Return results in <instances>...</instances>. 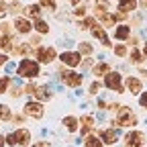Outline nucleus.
Returning a JSON list of instances; mask_svg holds the SVG:
<instances>
[{
  "instance_id": "obj_29",
  "label": "nucleus",
  "mask_w": 147,
  "mask_h": 147,
  "mask_svg": "<svg viewBox=\"0 0 147 147\" xmlns=\"http://www.w3.org/2000/svg\"><path fill=\"white\" fill-rule=\"evenodd\" d=\"M41 4H43L45 8H49V10H55V8H57V6H55V2H53V0H41Z\"/></svg>"
},
{
  "instance_id": "obj_22",
  "label": "nucleus",
  "mask_w": 147,
  "mask_h": 147,
  "mask_svg": "<svg viewBox=\"0 0 147 147\" xmlns=\"http://www.w3.org/2000/svg\"><path fill=\"white\" fill-rule=\"evenodd\" d=\"M35 96H37V98H41V100H47L51 94L47 92V88H35Z\"/></svg>"
},
{
  "instance_id": "obj_7",
  "label": "nucleus",
  "mask_w": 147,
  "mask_h": 147,
  "mask_svg": "<svg viewBox=\"0 0 147 147\" xmlns=\"http://www.w3.org/2000/svg\"><path fill=\"white\" fill-rule=\"evenodd\" d=\"M25 113L33 119H41L43 117V106L39 102H27L25 104Z\"/></svg>"
},
{
  "instance_id": "obj_21",
  "label": "nucleus",
  "mask_w": 147,
  "mask_h": 147,
  "mask_svg": "<svg viewBox=\"0 0 147 147\" xmlns=\"http://www.w3.org/2000/svg\"><path fill=\"white\" fill-rule=\"evenodd\" d=\"M129 59H131L133 63H141V61H143L145 57H143V53H141V51H137V49H133V51H131V57H129Z\"/></svg>"
},
{
  "instance_id": "obj_9",
  "label": "nucleus",
  "mask_w": 147,
  "mask_h": 147,
  "mask_svg": "<svg viewBox=\"0 0 147 147\" xmlns=\"http://www.w3.org/2000/svg\"><path fill=\"white\" fill-rule=\"evenodd\" d=\"M61 61H63V63H67V65H71V67H76V65H80L82 57H80V53H74V51H65V53L61 55Z\"/></svg>"
},
{
  "instance_id": "obj_31",
  "label": "nucleus",
  "mask_w": 147,
  "mask_h": 147,
  "mask_svg": "<svg viewBox=\"0 0 147 147\" xmlns=\"http://www.w3.org/2000/svg\"><path fill=\"white\" fill-rule=\"evenodd\" d=\"M74 12H76L78 16H84V14H86V6H84V4H80V6H76V10H74Z\"/></svg>"
},
{
  "instance_id": "obj_25",
  "label": "nucleus",
  "mask_w": 147,
  "mask_h": 147,
  "mask_svg": "<svg viewBox=\"0 0 147 147\" xmlns=\"http://www.w3.org/2000/svg\"><path fill=\"white\" fill-rule=\"evenodd\" d=\"M35 29L39 31V33H49V25H47L45 21H37V23H35Z\"/></svg>"
},
{
  "instance_id": "obj_35",
  "label": "nucleus",
  "mask_w": 147,
  "mask_h": 147,
  "mask_svg": "<svg viewBox=\"0 0 147 147\" xmlns=\"http://www.w3.org/2000/svg\"><path fill=\"white\" fill-rule=\"evenodd\" d=\"M25 92H29V94H35V86H33V84H29V86L25 88Z\"/></svg>"
},
{
  "instance_id": "obj_1",
  "label": "nucleus",
  "mask_w": 147,
  "mask_h": 147,
  "mask_svg": "<svg viewBox=\"0 0 147 147\" xmlns=\"http://www.w3.org/2000/svg\"><path fill=\"white\" fill-rule=\"evenodd\" d=\"M18 74L23 78H35V76H39V65L33 59H23L18 63Z\"/></svg>"
},
{
  "instance_id": "obj_15",
  "label": "nucleus",
  "mask_w": 147,
  "mask_h": 147,
  "mask_svg": "<svg viewBox=\"0 0 147 147\" xmlns=\"http://www.w3.org/2000/svg\"><path fill=\"white\" fill-rule=\"evenodd\" d=\"M100 137H102L104 143H110V145H113V143L117 141V131H115V129H104V131L100 133Z\"/></svg>"
},
{
  "instance_id": "obj_40",
  "label": "nucleus",
  "mask_w": 147,
  "mask_h": 147,
  "mask_svg": "<svg viewBox=\"0 0 147 147\" xmlns=\"http://www.w3.org/2000/svg\"><path fill=\"white\" fill-rule=\"evenodd\" d=\"M143 53H145V55H147V43H145V45H143Z\"/></svg>"
},
{
  "instance_id": "obj_17",
  "label": "nucleus",
  "mask_w": 147,
  "mask_h": 147,
  "mask_svg": "<svg viewBox=\"0 0 147 147\" xmlns=\"http://www.w3.org/2000/svg\"><path fill=\"white\" fill-rule=\"evenodd\" d=\"M108 71H110V65H108V63H104V61H102V63H98L94 69H92V74H94L96 78H100V76H106Z\"/></svg>"
},
{
  "instance_id": "obj_41",
  "label": "nucleus",
  "mask_w": 147,
  "mask_h": 147,
  "mask_svg": "<svg viewBox=\"0 0 147 147\" xmlns=\"http://www.w3.org/2000/svg\"><path fill=\"white\" fill-rule=\"evenodd\" d=\"M69 2H71V4H76V2H78V0H69Z\"/></svg>"
},
{
  "instance_id": "obj_37",
  "label": "nucleus",
  "mask_w": 147,
  "mask_h": 147,
  "mask_svg": "<svg viewBox=\"0 0 147 147\" xmlns=\"http://www.w3.org/2000/svg\"><path fill=\"white\" fill-rule=\"evenodd\" d=\"M6 63V55H0V65H4Z\"/></svg>"
},
{
  "instance_id": "obj_8",
  "label": "nucleus",
  "mask_w": 147,
  "mask_h": 147,
  "mask_svg": "<svg viewBox=\"0 0 147 147\" xmlns=\"http://www.w3.org/2000/svg\"><path fill=\"white\" fill-rule=\"evenodd\" d=\"M37 57L43 63H49L55 59V49L53 47H41V49H37Z\"/></svg>"
},
{
  "instance_id": "obj_36",
  "label": "nucleus",
  "mask_w": 147,
  "mask_h": 147,
  "mask_svg": "<svg viewBox=\"0 0 147 147\" xmlns=\"http://www.w3.org/2000/svg\"><path fill=\"white\" fill-rule=\"evenodd\" d=\"M33 147H49V143L47 141H41V143H35Z\"/></svg>"
},
{
  "instance_id": "obj_16",
  "label": "nucleus",
  "mask_w": 147,
  "mask_h": 147,
  "mask_svg": "<svg viewBox=\"0 0 147 147\" xmlns=\"http://www.w3.org/2000/svg\"><path fill=\"white\" fill-rule=\"evenodd\" d=\"M14 29H16L18 33H29V31H31V23L27 21V18H16Z\"/></svg>"
},
{
  "instance_id": "obj_11",
  "label": "nucleus",
  "mask_w": 147,
  "mask_h": 147,
  "mask_svg": "<svg viewBox=\"0 0 147 147\" xmlns=\"http://www.w3.org/2000/svg\"><path fill=\"white\" fill-rule=\"evenodd\" d=\"M125 84H127V90L131 92V94H139V90L143 88V86H141V80H139V78H131V76L127 78Z\"/></svg>"
},
{
  "instance_id": "obj_19",
  "label": "nucleus",
  "mask_w": 147,
  "mask_h": 147,
  "mask_svg": "<svg viewBox=\"0 0 147 147\" xmlns=\"http://www.w3.org/2000/svg\"><path fill=\"white\" fill-rule=\"evenodd\" d=\"M63 123H65V127H67V131H71V133L78 131V119H76V117H65Z\"/></svg>"
},
{
  "instance_id": "obj_3",
  "label": "nucleus",
  "mask_w": 147,
  "mask_h": 147,
  "mask_svg": "<svg viewBox=\"0 0 147 147\" xmlns=\"http://www.w3.org/2000/svg\"><path fill=\"white\" fill-rule=\"evenodd\" d=\"M29 137H31V133L27 131V129H21V131L10 133V135L6 137V143H8V145H27V143H29Z\"/></svg>"
},
{
  "instance_id": "obj_13",
  "label": "nucleus",
  "mask_w": 147,
  "mask_h": 147,
  "mask_svg": "<svg viewBox=\"0 0 147 147\" xmlns=\"http://www.w3.org/2000/svg\"><path fill=\"white\" fill-rule=\"evenodd\" d=\"M92 35H94L96 39H100V41H102V45L110 47V41H108V37H106V33H104V29H102V27H92Z\"/></svg>"
},
{
  "instance_id": "obj_18",
  "label": "nucleus",
  "mask_w": 147,
  "mask_h": 147,
  "mask_svg": "<svg viewBox=\"0 0 147 147\" xmlns=\"http://www.w3.org/2000/svg\"><path fill=\"white\" fill-rule=\"evenodd\" d=\"M80 123H82V135H86L90 129H94V119L92 117H82Z\"/></svg>"
},
{
  "instance_id": "obj_4",
  "label": "nucleus",
  "mask_w": 147,
  "mask_h": 147,
  "mask_svg": "<svg viewBox=\"0 0 147 147\" xmlns=\"http://www.w3.org/2000/svg\"><path fill=\"white\" fill-rule=\"evenodd\" d=\"M104 84H106L108 90L123 92V78H121V74H117V71H108L106 78H104Z\"/></svg>"
},
{
  "instance_id": "obj_6",
  "label": "nucleus",
  "mask_w": 147,
  "mask_h": 147,
  "mask_svg": "<svg viewBox=\"0 0 147 147\" xmlns=\"http://www.w3.org/2000/svg\"><path fill=\"white\" fill-rule=\"evenodd\" d=\"M143 143H145V137L139 131H131L125 137V147H143Z\"/></svg>"
},
{
  "instance_id": "obj_27",
  "label": "nucleus",
  "mask_w": 147,
  "mask_h": 147,
  "mask_svg": "<svg viewBox=\"0 0 147 147\" xmlns=\"http://www.w3.org/2000/svg\"><path fill=\"white\" fill-rule=\"evenodd\" d=\"M39 6H35V4H31V6H27V14H31V16H39Z\"/></svg>"
},
{
  "instance_id": "obj_34",
  "label": "nucleus",
  "mask_w": 147,
  "mask_h": 147,
  "mask_svg": "<svg viewBox=\"0 0 147 147\" xmlns=\"http://www.w3.org/2000/svg\"><path fill=\"white\" fill-rule=\"evenodd\" d=\"M139 102H141V106H143V108H147V92H143V94H141Z\"/></svg>"
},
{
  "instance_id": "obj_32",
  "label": "nucleus",
  "mask_w": 147,
  "mask_h": 147,
  "mask_svg": "<svg viewBox=\"0 0 147 147\" xmlns=\"http://www.w3.org/2000/svg\"><path fill=\"white\" fill-rule=\"evenodd\" d=\"M92 25H94V18H86L82 23V29H92Z\"/></svg>"
},
{
  "instance_id": "obj_26",
  "label": "nucleus",
  "mask_w": 147,
  "mask_h": 147,
  "mask_svg": "<svg viewBox=\"0 0 147 147\" xmlns=\"http://www.w3.org/2000/svg\"><path fill=\"white\" fill-rule=\"evenodd\" d=\"M78 49H80V53H84V55H90V53H92V45H90V43H80Z\"/></svg>"
},
{
  "instance_id": "obj_28",
  "label": "nucleus",
  "mask_w": 147,
  "mask_h": 147,
  "mask_svg": "<svg viewBox=\"0 0 147 147\" xmlns=\"http://www.w3.org/2000/svg\"><path fill=\"white\" fill-rule=\"evenodd\" d=\"M115 53L119 55V57H125V55H127V47L125 45H117L115 47Z\"/></svg>"
},
{
  "instance_id": "obj_23",
  "label": "nucleus",
  "mask_w": 147,
  "mask_h": 147,
  "mask_svg": "<svg viewBox=\"0 0 147 147\" xmlns=\"http://www.w3.org/2000/svg\"><path fill=\"white\" fill-rule=\"evenodd\" d=\"M84 145H86V147H102V141H100L98 137H88Z\"/></svg>"
},
{
  "instance_id": "obj_12",
  "label": "nucleus",
  "mask_w": 147,
  "mask_h": 147,
  "mask_svg": "<svg viewBox=\"0 0 147 147\" xmlns=\"http://www.w3.org/2000/svg\"><path fill=\"white\" fill-rule=\"evenodd\" d=\"M96 16L100 18V23L104 27H115V23H117L115 14H108V12H96Z\"/></svg>"
},
{
  "instance_id": "obj_24",
  "label": "nucleus",
  "mask_w": 147,
  "mask_h": 147,
  "mask_svg": "<svg viewBox=\"0 0 147 147\" xmlns=\"http://www.w3.org/2000/svg\"><path fill=\"white\" fill-rule=\"evenodd\" d=\"M0 119H2V121H8L10 119V110H8L6 104H0Z\"/></svg>"
},
{
  "instance_id": "obj_30",
  "label": "nucleus",
  "mask_w": 147,
  "mask_h": 147,
  "mask_svg": "<svg viewBox=\"0 0 147 147\" xmlns=\"http://www.w3.org/2000/svg\"><path fill=\"white\" fill-rule=\"evenodd\" d=\"M6 86H8V78H2V80H0V94L6 92Z\"/></svg>"
},
{
  "instance_id": "obj_39",
  "label": "nucleus",
  "mask_w": 147,
  "mask_h": 147,
  "mask_svg": "<svg viewBox=\"0 0 147 147\" xmlns=\"http://www.w3.org/2000/svg\"><path fill=\"white\" fill-rule=\"evenodd\" d=\"M141 6H143V8H147V0H141Z\"/></svg>"
},
{
  "instance_id": "obj_10",
  "label": "nucleus",
  "mask_w": 147,
  "mask_h": 147,
  "mask_svg": "<svg viewBox=\"0 0 147 147\" xmlns=\"http://www.w3.org/2000/svg\"><path fill=\"white\" fill-rule=\"evenodd\" d=\"M115 37H117L119 41L129 39V37H131V25H119V27L115 29Z\"/></svg>"
},
{
  "instance_id": "obj_14",
  "label": "nucleus",
  "mask_w": 147,
  "mask_h": 147,
  "mask_svg": "<svg viewBox=\"0 0 147 147\" xmlns=\"http://www.w3.org/2000/svg\"><path fill=\"white\" fill-rule=\"evenodd\" d=\"M119 8L121 12H131L137 8V0H119Z\"/></svg>"
},
{
  "instance_id": "obj_2",
  "label": "nucleus",
  "mask_w": 147,
  "mask_h": 147,
  "mask_svg": "<svg viewBox=\"0 0 147 147\" xmlns=\"http://www.w3.org/2000/svg\"><path fill=\"white\" fill-rule=\"evenodd\" d=\"M117 125L119 127H133V125H137V117L131 113V108L121 106L119 108V117H117Z\"/></svg>"
},
{
  "instance_id": "obj_38",
  "label": "nucleus",
  "mask_w": 147,
  "mask_h": 147,
  "mask_svg": "<svg viewBox=\"0 0 147 147\" xmlns=\"http://www.w3.org/2000/svg\"><path fill=\"white\" fill-rule=\"evenodd\" d=\"M4 145H6V139H4V137H0V147H4Z\"/></svg>"
},
{
  "instance_id": "obj_33",
  "label": "nucleus",
  "mask_w": 147,
  "mask_h": 147,
  "mask_svg": "<svg viewBox=\"0 0 147 147\" xmlns=\"http://www.w3.org/2000/svg\"><path fill=\"white\" fill-rule=\"evenodd\" d=\"M98 90H100V84H98V82H94V84L90 86V94H98Z\"/></svg>"
},
{
  "instance_id": "obj_5",
  "label": "nucleus",
  "mask_w": 147,
  "mask_h": 147,
  "mask_svg": "<svg viewBox=\"0 0 147 147\" xmlns=\"http://www.w3.org/2000/svg\"><path fill=\"white\" fill-rule=\"evenodd\" d=\"M61 80H63V84L69 86V88H78V86H82L84 76H82V74H76V71H63V74H61Z\"/></svg>"
},
{
  "instance_id": "obj_20",
  "label": "nucleus",
  "mask_w": 147,
  "mask_h": 147,
  "mask_svg": "<svg viewBox=\"0 0 147 147\" xmlns=\"http://www.w3.org/2000/svg\"><path fill=\"white\" fill-rule=\"evenodd\" d=\"M0 49H12V41L8 35H0Z\"/></svg>"
}]
</instances>
